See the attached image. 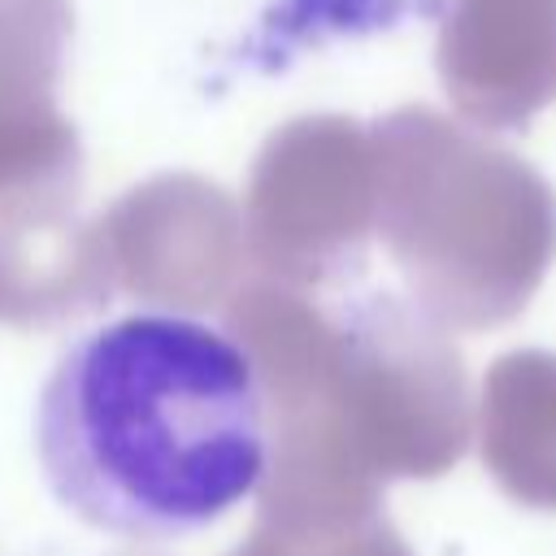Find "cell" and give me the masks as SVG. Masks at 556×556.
<instances>
[{
    "instance_id": "cell-3",
    "label": "cell",
    "mask_w": 556,
    "mask_h": 556,
    "mask_svg": "<svg viewBox=\"0 0 556 556\" xmlns=\"http://www.w3.org/2000/svg\"><path fill=\"white\" fill-rule=\"evenodd\" d=\"M486 460L508 495L556 513V352H513L495 365Z\"/></svg>"
},
{
    "instance_id": "cell-1",
    "label": "cell",
    "mask_w": 556,
    "mask_h": 556,
    "mask_svg": "<svg viewBox=\"0 0 556 556\" xmlns=\"http://www.w3.org/2000/svg\"><path fill=\"white\" fill-rule=\"evenodd\" d=\"M30 434L48 495L130 543L217 526L274 465L252 348L182 308H126L78 330L43 374Z\"/></svg>"
},
{
    "instance_id": "cell-2",
    "label": "cell",
    "mask_w": 556,
    "mask_h": 556,
    "mask_svg": "<svg viewBox=\"0 0 556 556\" xmlns=\"http://www.w3.org/2000/svg\"><path fill=\"white\" fill-rule=\"evenodd\" d=\"M460 30L478 39L473 91L495 122H526L556 96V0H465Z\"/></svg>"
}]
</instances>
